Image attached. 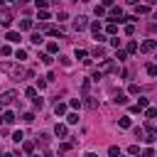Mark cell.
I'll return each mask as SVG.
<instances>
[{"instance_id": "9c48e42d", "label": "cell", "mask_w": 157, "mask_h": 157, "mask_svg": "<svg viewBox=\"0 0 157 157\" xmlns=\"http://www.w3.org/2000/svg\"><path fill=\"white\" fill-rule=\"evenodd\" d=\"M54 113H56V115H64V113H66V103H56V106H54Z\"/></svg>"}, {"instance_id": "836d02e7", "label": "cell", "mask_w": 157, "mask_h": 157, "mask_svg": "<svg viewBox=\"0 0 157 157\" xmlns=\"http://www.w3.org/2000/svg\"><path fill=\"white\" fill-rule=\"evenodd\" d=\"M42 62H44V64H52L54 59H52V54H42Z\"/></svg>"}, {"instance_id": "ee69618b", "label": "cell", "mask_w": 157, "mask_h": 157, "mask_svg": "<svg viewBox=\"0 0 157 157\" xmlns=\"http://www.w3.org/2000/svg\"><path fill=\"white\" fill-rule=\"evenodd\" d=\"M5 3H8V0H0V8H3V5H5Z\"/></svg>"}, {"instance_id": "d6986e66", "label": "cell", "mask_w": 157, "mask_h": 157, "mask_svg": "<svg viewBox=\"0 0 157 157\" xmlns=\"http://www.w3.org/2000/svg\"><path fill=\"white\" fill-rule=\"evenodd\" d=\"M111 15H113V17H118V20H120V17H123V10H120V8H113V10H111Z\"/></svg>"}, {"instance_id": "4316f807", "label": "cell", "mask_w": 157, "mask_h": 157, "mask_svg": "<svg viewBox=\"0 0 157 157\" xmlns=\"http://www.w3.org/2000/svg\"><path fill=\"white\" fill-rule=\"evenodd\" d=\"M118 123H120V128H130V118H120Z\"/></svg>"}, {"instance_id": "5b68a950", "label": "cell", "mask_w": 157, "mask_h": 157, "mask_svg": "<svg viewBox=\"0 0 157 157\" xmlns=\"http://www.w3.org/2000/svg\"><path fill=\"white\" fill-rule=\"evenodd\" d=\"M5 39H8V42H15V44H17L22 37H20V32H8V34H5Z\"/></svg>"}, {"instance_id": "7dc6e473", "label": "cell", "mask_w": 157, "mask_h": 157, "mask_svg": "<svg viewBox=\"0 0 157 157\" xmlns=\"http://www.w3.org/2000/svg\"><path fill=\"white\" fill-rule=\"evenodd\" d=\"M147 3H150V5H155V0H147Z\"/></svg>"}, {"instance_id": "bcb514c9", "label": "cell", "mask_w": 157, "mask_h": 157, "mask_svg": "<svg viewBox=\"0 0 157 157\" xmlns=\"http://www.w3.org/2000/svg\"><path fill=\"white\" fill-rule=\"evenodd\" d=\"M86 157H96V155H93V152H88V155H86Z\"/></svg>"}, {"instance_id": "ac0fdd59", "label": "cell", "mask_w": 157, "mask_h": 157, "mask_svg": "<svg viewBox=\"0 0 157 157\" xmlns=\"http://www.w3.org/2000/svg\"><path fill=\"white\" fill-rule=\"evenodd\" d=\"M10 22H12V17H10V15H5L3 20H0V25H3V27H10Z\"/></svg>"}, {"instance_id": "d4e9b609", "label": "cell", "mask_w": 157, "mask_h": 157, "mask_svg": "<svg viewBox=\"0 0 157 157\" xmlns=\"http://www.w3.org/2000/svg\"><path fill=\"white\" fill-rule=\"evenodd\" d=\"M125 56H128V54H125V52H120V49L115 52V59H118V62H125Z\"/></svg>"}, {"instance_id": "44dd1931", "label": "cell", "mask_w": 157, "mask_h": 157, "mask_svg": "<svg viewBox=\"0 0 157 157\" xmlns=\"http://www.w3.org/2000/svg\"><path fill=\"white\" fill-rule=\"evenodd\" d=\"M0 54H3V56H8V54H12V49H10L8 44H3V47H0Z\"/></svg>"}, {"instance_id": "3957f363", "label": "cell", "mask_w": 157, "mask_h": 157, "mask_svg": "<svg viewBox=\"0 0 157 157\" xmlns=\"http://www.w3.org/2000/svg\"><path fill=\"white\" fill-rule=\"evenodd\" d=\"M66 133H69L66 125H62V123H56V125H54V135H56V137H66Z\"/></svg>"}, {"instance_id": "b9f144b4", "label": "cell", "mask_w": 157, "mask_h": 157, "mask_svg": "<svg viewBox=\"0 0 157 157\" xmlns=\"http://www.w3.org/2000/svg\"><path fill=\"white\" fill-rule=\"evenodd\" d=\"M113 5V0H103V8H111Z\"/></svg>"}, {"instance_id": "ba28073f", "label": "cell", "mask_w": 157, "mask_h": 157, "mask_svg": "<svg viewBox=\"0 0 157 157\" xmlns=\"http://www.w3.org/2000/svg\"><path fill=\"white\" fill-rule=\"evenodd\" d=\"M76 59H81L84 64H88L91 59H86V49H76Z\"/></svg>"}, {"instance_id": "603a6c76", "label": "cell", "mask_w": 157, "mask_h": 157, "mask_svg": "<svg viewBox=\"0 0 157 157\" xmlns=\"http://www.w3.org/2000/svg\"><path fill=\"white\" fill-rule=\"evenodd\" d=\"M32 42H34V44H42L44 39H42V34H37V32H34V34H32Z\"/></svg>"}, {"instance_id": "8992f818", "label": "cell", "mask_w": 157, "mask_h": 157, "mask_svg": "<svg viewBox=\"0 0 157 157\" xmlns=\"http://www.w3.org/2000/svg\"><path fill=\"white\" fill-rule=\"evenodd\" d=\"M37 145H42V147H47V145H49V135H47V133H42V135L37 137Z\"/></svg>"}, {"instance_id": "7bdbcfd3", "label": "cell", "mask_w": 157, "mask_h": 157, "mask_svg": "<svg viewBox=\"0 0 157 157\" xmlns=\"http://www.w3.org/2000/svg\"><path fill=\"white\" fill-rule=\"evenodd\" d=\"M128 5H137V0H128Z\"/></svg>"}, {"instance_id": "c3c4849f", "label": "cell", "mask_w": 157, "mask_h": 157, "mask_svg": "<svg viewBox=\"0 0 157 157\" xmlns=\"http://www.w3.org/2000/svg\"><path fill=\"white\" fill-rule=\"evenodd\" d=\"M78 3H86V0H78Z\"/></svg>"}, {"instance_id": "cb8c5ba5", "label": "cell", "mask_w": 157, "mask_h": 157, "mask_svg": "<svg viewBox=\"0 0 157 157\" xmlns=\"http://www.w3.org/2000/svg\"><path fill=\"white\" fill-rule=\"evenodd\" d=\"M145 115H147V118H150V120H152V118H155V115H157V111H155V108H150V106H147V111H145Z\"/></svg>"}, {"instance_id": "d590c367", "label": "cell", "mask_w": 157, "mask_h": 157, "mask_svg": "<svg viewBox=\"0 0 157 157\" xmlns=\"http://www.w3.org/2000/svg\"><path fill=\"white\" fill-rule=\"evenodd\" d=\"M69 150H71V145H69V143H64V145H59V152H69Z\"/></svg>"}, {"instance_id": "7c38bea8", "label": "cell", "mask_w": 157, "mask_h": 157, "mask_svg": "<svg viewBox=\"0 0 157 157\" xmlns=\"http://www.w3.org/2000/svg\"><path fill=\"white\" fill-rule=\"evenodd\" d=\"M15 59H20V62H25V59H27V52H25V49H17V52H15Z\"/></svg>"}, {"instance_id": "e0dca14e", "label": "cell", "mask_w": 157, "mask_h": 157, "mask_svg": "<svg viewBox=\"0 0 157 157\" xmlns=\"http://www.w3.org/2000/svg\"><path fill=\"white\" fill-rule=\"evenodd\" d=\"M22 150H25V152H32V150H34V145H32V143H27V140H22Z\"/></svg>"}, {"instance_id": "f6af8a7d", "label": "cell", "mask_w": 157, "mask_h": 157, "mask_svg": "<svg viewBox=\"0 0 157 157\" xmlns=\"http://www.w3.org/2000/svg\"><path fill=\"white\" fill-rule=\"evenodd\" d=\"M3 157H15V155H8V152H5V155H3Z\"/></svg>"}, {"instance_id": "4dcf8cb0", "label": "cell", "mask_w": 157, "mask_h": 157, "mask_svg": "<svg viewBox=\"0 0 157 157\" xmlns=\"http://www.w3.org/2000/svg\"><path fill=\"white\" fill-rule=\"evenodd\" d=\"M125 34H135V25H133V22L125 25Z\"/></svg>"}, {"instance_id": "ffe728a7", "label": "cell", "mask_w": 157, "mask_h": 157, "mask_svg": "<svg viewBox=\"0 0 157 157\" xmlns=\"http://www.w3.org/2000/svg\"><path fill=\"white\" fill-rule=\"evenodd\" d=\"M66 120L74 125V123H78V115H76V113H69V115H66Z\"/></svg>"}, {"instance_id": "d6a6232c", "label": "cell", "mask_w": 157, "mask_h": 157, "mask_svg": "<svg viewBox=\"0 0 157 157\" xmlns=\"http://www.w3.org/2000/svg\"><path fill=\"white\" fill-rule=\"evenodd\" d=\"M39 20H42V22H47V20H49V12H47V10H42V12H39Z\"/></svg>"}, {"instance_id": "e575fe53", "label": "cell", "mask_w": 157, "mask_h": 157, "mask_svg": "<svg viewBox=\"0 0 157 157\" xmlns=\"http://www.w3.org/2000/svg\"><path fill=\"white\" fill-rule=\"evenodd\" d=\"M22 120H25V123H32V120H34V115H32V113H25V115H22Z\"/></svg>"}, {"instance_id": "5bb4252c", "label": "cell", "mask_w": 157, "mask_h": 157, "mask_svg": "<svg viewBox=\"0 0 157 157\" xmlns=\"http://www.w3.org/2000/svg\"><path fill=\"white\" fill-rule=\"evenodd\" d=\"M12 140H15V143H22V140H25V133H22V130H17V133L12 135Z\"/></svg>"}, {"instance_id": "9a60e30c", "label": "cell", "mask_w": 157, "mask_h": 157, "mask_svg": "<svg viewBox=\"0 0 157 157\" xmlns=\"http://www.w3.org/2000/svg\"><path fill=\"white\" fill-rule=\"evenodd\" d=\"M150 106V98H137V108H147Z\"/></svg>"}, {"instance_id": "277c9868", "label": "cell", "mask_w": 157, "mask_h": 157, "mask_svg": "<svg viewBox=\"0 0 157 157\" xmlns=\"http://www.w3.org/2000/svg\"><path fill=\"white\" fill-rule=\"evenodd\" d=\"M155 47H157V42H155V39H147V42H145L140 49H143V52H155Z\"/></svg>"}, {"instance_id": "30bf717a", "label": "cell", "mask_w": 157, "mask_h": 157, "mask_svg": "<svg viewBox=\"0 0 157 157\" xmlns=\"http://www.w3.org/2000/svg\"><path fill=\"white\" fill-rule=\"evenodd\" d=\"M113 101H115V103H120V106H123V103H128V96H125V93H118V96L113 98Z\"/></svg>"}, {"instance_id": "6da1fadb", "label": "cell", "mask_w": 157, "mask_h": 157, "mask_svg": "<svg viewBox=\"0 0 157 157\" xmlns=\"http://www.w3.org/2000/svg\"><path fill=\"white\" fill-rule=\"evenodd\" d=\"M86 27H88V20H86L84 15H78V17L74 20V30H76V32H84Z\"/></svg>"}, {"instance_id": "f35d334b", "label": "cell", "mask_w": 157, "mask_h": 157, "mask_svg": "<svg viewBox=\"0 0 157 157\" xmlns=\"http://www.w3.org/2000/svg\"><path fill=\"white\" fill-rule=\"evenodd\" d=\"M128 152H130V155H140V147H137V145H133V147H130Z\"/></svg>"}, {"instance_id": "52a82bcc", "label": "cell", "mask_w": 157, "mask_h": 157, "mask_svg": "<svg viewBox=\"0 0 157 157\" xmlns=\"http://www.w3.org/2000/svg\"><path fill=\"white\" fill-rule=\"evenodd\" d=\"M3 123H8V125H10V123H15V113H12V111L3 113Z\"/></svg>"}, {"instance_id": "74e56055", "label": "cell", "mask_w": 157, "mask_h": 157, "mask_svg": "<svg viewBox=\"0 0 157 157\" xmlns=\"http://www.w3.org/2000/svg\"><path fill=\"white\" fill-rule=\"evenodd\" d=\"M25 96H27V98H34V96H37V91H34V88H27V91H25Z\"/></svg>"}, {"instance_id": "f546056e", "label": "cell", "mask_w": 157, "mask_h": 157, "mask_svg": "<svg viewBox=\"0 0 157 157\" xmlns=\"http://www.w3.org/2000/svg\"><path fill=\"white\" fill-rule=\"evenodd\" d=\"M42 106H44V98H37L34 96V108H42Z\"/></svg>"}, {"instance_id": "60d3db41", "label": "cell", "mask_w": 157, "mask_h": 157, "mask_svg": "<svg viewBox=\"0 0 157 157\" xmlns=\"http://www.w3.org/2000/svg\"><path fill=\"white\" fill-rule=\"evenodd\" d=\"M152 155H155V150H152V147H147V150L143 152V157H152Z\"/></svg>"}, {"instance_id": "7a4b0ae2", "label": "cell", "mask_w": 157, "mask_h": 157, "mask_svg": "<svg viewBox=\"0 0 157 157\" xmlns=\"http://www.w3.org/2000/svg\"><path fill=\"white\" fill-rule=\"evenodd\" d=\"M17 93L15 91H5L3 96H0V106H8V103H12V98H15Z\"/></svg>"}, {"instance_id": "8fae6325", "label": "cell", "mask_w": 157, "mask_h": 157, "mask_svg": "<svg viewBox=\"0 0 157 157\" xmlns=\"http://www.w3.org/2000/svg\"><path fill=\"white\" fill-rule=\"evenodd\" d=\"M47 52H49V54H56V52H59V44H56V42H49V44H47Z\"/></svg>"}, {"instance_id": "83f0119b", "label": "cell", "mask_w": 157, "mask_h": 157, "mask_svg": "<svg viewBox=\"0 0 157 157\" xmlns=\"http://www.w3.org/2000/svg\"><path fill=\"white\" fill-rule=\"evenodd\" d=\"M137 12H140V15H147L150 8H147V5H137Z\"/></svg>"}, {"instance_id": "8d00e7d4", "label": "cell", "mask_w": 157, "mask_h": 157, "mask_svg": "<svg viewBox=\"0 0 157 157\" xmlns=\"http://www.w3.org/2000/svg\"><path fill=\"white\" fill-rule=\"evenodd\" d=\"M106 30H108V34H115V32H118V27H115V25H113V22H111V25H108V27H106Z\"/></svg>"}, {"instance_id": "f1b7e54d", "label": "cell", "mask_w": 157, "mask_h": 157, "mask_svg": "<svg viewBox=\"0 0 157 157\" xmlns=\"http://www.w3.org/2000/svg\"><path fill=\"white\" fill-rule=\"evenodd\" d=\"M91 32L98 34V32H101V25H98V22H91Z\"/></svg>"}, {"instance_id": "4fadbf2b", "label": "cell", "mask_w": 157, "mask_h": 157, "mask_svg": "<svg viewBox=\"0 0 157 157\" xmlns=\"http://www.w3.org/2000/svg\"><path fill=\"white\" fill-rule=\"evenodd\" d=\"M108 155H111V157H120V147H115V145L108 147Z\"/></svg>"}, {"instance_id": "1f68e13d", "label": "cell", "mask_w": 157, "mask_h": 157, "mask_svg": "<svg viewBox=\"0 0 157 157\" xmlns=\"http://www.w3.org/2000/svg\"><path fill=\"white\" fill-rule=\"evenodd\" d=\"M69 106H71V108H78V106H81V98H71Z\"/></svg>"}, {"instance_id": "ab89813d", "label": "cell", "mask_w": 157, "mask_h": 157, "mask_svg": "<svg viewBox=\"0 0 157 157\" xmlns=\"http://www.w3.org/2000/svg\"><path fill=\"white\" fill-rule=\"evenodd\" d=\"M128 52H137V42H130L128 44Z\"/></svg>"}, {"instance_id": "7402d4cb", "label": "cell", "mask_w": 157, "mask_h": 157, "mask_svg": "<svg viewBox=\"0 0 157 157\" xmlns=\"http://www.w3.org/2000/svg\"><path fill=\"white\" fill-rule=\"evenodd\" d=\"M128 93H140V86H137V84H130V86H128Z\"/></svg>"}, {"instance_id": "2e32d148", "label": "cell", "mask_w": 157, "mask_h": 157, "mask_svg": "<svg viewBox=\"0 0 157 157\" xmlns=\"http://www.w3.org/2000/svg\"><path fill=\"white\" fill-rule=\"evenodd\" d=\"M20 30H32V20H22V22H20Z\"/></svg>"}, {"instance_id": "484cf974", "label": "cell", "mask_w": 157, "mask_h": 157, "mask_svg": "<svg viewBox=\"0 0 157 157\" xmlns=\"http://www.w3.org/2000/svg\"><path fill=\"white\" fill-rule=\"evenodd\" d=\"M147 74H150V76H157V66H155V64H147Z\"/></svg>"}]
</instances>
